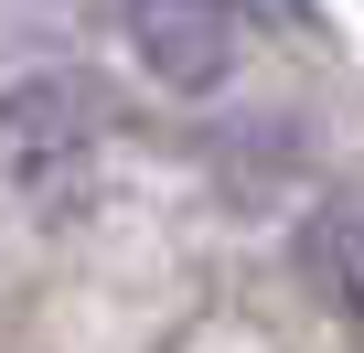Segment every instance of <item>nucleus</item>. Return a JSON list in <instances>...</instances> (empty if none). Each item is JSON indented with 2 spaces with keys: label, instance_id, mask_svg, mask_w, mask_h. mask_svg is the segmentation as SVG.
Here are the masks:
<instances>
[{
  "label": "nucleus",
  "instance_id": "nucleus-2",
  "mask_svg": "<svg viewBox=\"0 0 364 353\" xmlns=\"http://www.w3.org/2000/svg\"><path fill=\"white\" fill-rule=\"evenodd\" d=\"M97 129H107V97L86 75H22V86H0V171H11V183H54Z\"/></svg>",
  "mask_w": 364,
  "mask_h": 353
},
{
  "label": "nucleus",
  "instance_id": "nucleus-1",
  "mask_svg": "<svg viewBox=\"0 0 364 353\" xmlns=\"http://www.w3.org/2000/svg\"><path fill=\"white\" fill-rule=\"evenodd\" d=\"M118 33L139 54L150 86L171 97H215L247 54V22H236V0H118Z\"/></svg>",
  "mask_w": 364,
  "mask_h": 353
},
{
  "label": "nucleus",
  "instance_id": "nucleus-3",
  "mask_svg": "<svg viewBox=\"0 0 364 353\" xmlns=\"http://www.w3.org/2000/svg\"><path fill=\"white\" fill-rule=\"evenodd\" d=\"M300 278H311V289H321V310L364 342V193L311 204V225H300Z\"/></svg>",
  "mask_w": 364,
  "mask_h": 353
}]
</instances>
